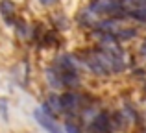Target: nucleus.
Segmentation results:
<instances>
[{
  "mask_svg": "<svg viewBox=\"0 0 146 133\" xmlns=\"http://www.w3.org/2000/svg\"><path fill=\"white\" fill-rule=\"evenodd\" d=\"M35 120L43 126V130H46L48 133H61V128L57 126L56 118H54V115H50L46 113L43 107L35 109Z\"/></svg>",
  "mask_w": 146,
  "mask_h": 133,
  "instance_id": "1",
  "label": "nucleus"
},
{
  "mask_svg": "<svg viewBox=\"0 0 146 133\" xmlns=\"http://www.w3.org/2000/svg\"><path fill=\"white\" fill-rule=\"evenodd\" d=\"M59 98H61V109H63V111H72V109H76V105H78V96H76L74 93L59 94Z\"/></svg>",
  "mask_w": 146,
  "mask_h": 133,
  "instance_id": "2",
  "label": "nucleus"
},
{
  "mask_svg": "<svg viewBox=\"0 0 146 133\" xmlns=\"http://www.w3.org/2000/svg\"><path fill=\"white\" fill-rule=\"evenodd\" d=\"M0 11H2L4 19H6L7 22H11V17L17 13V7H15V4L11 2V0H2V2H0Z\"/></svg>",
  "mask_w": 146,
  "mask_h": 133,
  "instance_id": "3",
  "label": "nucleus"
},
{
  "mask_svg": "<svg viewBox=\"0 0 146 133\" xmlns=\"http://www.w3.org/2000/svg\"><path fill=\"white\" fill-rule=\"evenodd\" d=\"M65 131H67V133H80V128L74 126L70 120H67V124H65Z\"/></svg>",
  "mask_w": 146,
  "mask_h": 133,
  "instance_id": "4",
  "label": "nucleus"
},
{
  "mask_svg": "<svg viewBox=\"0 0 146 133\" xmlns=\"http://www.w3.org/2000/svg\"><path fill=\"white\" fill-rule=\"evenodd\" d=\"M56 0H41V4H44V6H50V4H54Z\"/></svg>",
  "mask_w": 146,
  "mask_h": 133,
  "instance_id": "5",
  "label": "nucleus"
}]
</instances>
